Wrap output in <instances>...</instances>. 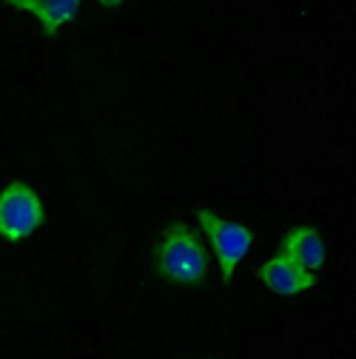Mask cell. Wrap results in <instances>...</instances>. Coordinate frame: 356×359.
Here are the masks:
<instances>
[{
    "label": "cell",
    "instance_id": "8992f818",
    "mask_svg": "<svg viewBox=\"0 0 356 359\" xmlns=\"http://www.w3.org/2000/svg\"><path fill=\"white\" fill-rule=\"evenodd\" d=\"M280 248L288 251L291 257H296L308 271H320V268L325 265V243H322V237H320V231L314 226L288 229L282 234Z\"/></svg>",
    "mask_w": 356,
    "mask_h": 359
},
{
    "label": "cell",
    "instance_id": "7a4b0ae2",
    "mask_svg": "<svg viewBox=\"0 0 356 359\" xmlns=\"http://www.w3.org/2000/svg\"><path fill=\"white\" fill-rule=\"evenodd\" d=\"M194 217L200 222L203 234L211 240V248H214V257H217V265H219V280L231 283L240 262L251 254V248L256 243L254 229H248L245 222H234V219L219 217L211 208H197Z\"/></svg>",
    "mask_w": 356,
    "mask_h": 359
},
{
    "label": "cell",
    "instance_id": "5b68a950",
    "mask_svg": "<svg viewBox=\"0 0 356 359\" xmlns=\"http://www.w3.org/2000/svg\"><path fill=\"white\" fill-rule=\"evenodd\" d=\"M4 4L34 15L40 23V32L49 40H55L60 34V29L74 23L80 15V0H4Z\"/></svg>",
    "mask_w": 356,
    "mask_h": 359
},
{
    "label": "cell",
    "instance_id": "277c9868",
    "mask_svg": "<svg viewBox=\"0 0 356 359\" xmlns=\"http://www.w3.org/2000/svg\"><path fill=\"white\" fill-rule=\"evenodd\" d=\"M256 277L265 288L280 294V297H302L308 291H314L317 283H320L317 271H308L296 257H291L282 248L256 268Z\"/></svg>",
    "mask_w": 356,
    "mask_h": 359
},
{
    "label": "cell",
    "instance_id": "3957f363",
    "mask_svg": "<svg viewBox=\"0 0 356 359\" xmlns=\"http://www.w3.org/2000/svg\"><path fill=\"white\" fill-rule=\"evenodd\" d=\"M43 217H46V208H43L40 194L23 180H12L0 191V240L6 243L29 240L43 226Z\"/></svg>",
    "mask_w": 356,
    "mask_h": 359
},
{
    "label": "cell",
    "instance_id": "52a82bcc",
    "mask_svg": "<svg viewBox=\"0 0 356 359\" xmlns=\"http://www.w3.org/2000/svg\"><path fill=\"white\" fill-rule=\"evenodd\" d=\"M97 4H100V6H106V9H114V6H120V4H123V0H97Z\"/></svg>",
    "mask_w": 356,
    "mask_h": 359
},
{
    "label": "cell",
    "instance_id": "6da1fadb",
    "mask_svg": "<svg viewBox=\"0 0 356 359\" xmlns=\"http://www.w3.org/2000/svg\"><path fill=\"white\" fill-rule=\"evenodd\" d=\"M154 274L168 285L197 288L208 280V251L200 234L186 222H171L151 248Z\"/></svg>",
    "mask_w": 356,
    "mask_h": 359
}]
</instances>
